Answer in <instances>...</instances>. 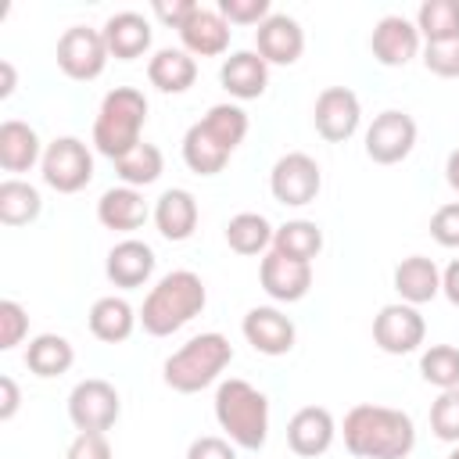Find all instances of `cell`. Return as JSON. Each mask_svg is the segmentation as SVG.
Listing matches in <instances>:
<instances>
[{
	"label": "cell",
	"mask_w": 459,
	"mask_h": 459,
	"mask_svg": "<svg viewBox=\"0 0 459 459\" xmlns=\"http://www.w3.org/2000/svg\"><path fill=\"white\" fill-rule=\"evenodd\" d=\"M25 333H29V312H25L18 301L4 298V301H0V348H4V351L18 348V344L25 341Z\"/></svg>",
	"instance_id": "38"
},
{
	"label": "cell",
	"mask_w": 459,
	"mask_h": 459,
	"mask_svg": "<svg viewBox=\"0 0 459 459\" xmlns=\"http://www.w3.org/2000/svg\"><path fill=\"white\" fill-rule=\"evenodd\" d=\"M430 430H434V437L459 445V387L441 391L434 398V405H430Z\"/></svg>",
	"instance_id": "37"
},
{
	"label": "cell",
	"mask_w": 459,
	"mask_h": 459,
	"mask_svg": "<svg viewBox=\"0 0 459 459\" xmlns=\"http://www.w3.org/2000/svg\"><path fill=\"white\" fill-rule=\"evenodd\" d=\"M362 122V104H359V93L348 90V86H326L319 97H316V108H312V126L316 133L326 140V143H344L355 136Z\"/></svg>",
	"instance_id": "12"
},
{
	"label": "cell",
	"mask_w": 459,
	"mask_h": 459,
	"mask_svg": "<svg viewBox=\"0 0 459 459\" xmlns=\"http://www.w3.org/2000/svg\"><path fill=\"white\" fill-rule=\"evenodd\" d=\"M230 362H233V344H230V337L208 330V333L190 337L179 351H172V355L165 359L161 380H165L172 391H179V394H197V391L212 387V384L222 377V369H226Z\"/></svg>",
	"instance_id": "5"
},
{
	"label": "cell",
	"mask_w": 459,
	"mask_h": 459,
	"mask_svg": "<svg viewBox=\"0 0 459 459\" xmlns=\"http://www.w3.org/2000/svg\"><path fill=\"white\" fill-rule=\"evenodd\" d=\"M14 65L11 61H0V100H7L11 93H14Z\"/></svg>",
	"instance_id": "47"
},
{
	"label": "cell",
	"mask_w": 459,
	"mask_h": 459,
	"mask_svg": "<svg viewBox=\"0 0 459 459\" xmlns=\"http://www.w3.org/2000/svg\"><path fill=\"white\" fill-rule=\"evenodd\" d=\"M240 330H244V341H247L255 351L273 355V359H276V355H287V351L294 348V337H298L290 316H283V312L273 308V305H255V308H247Z\"/></svg>",
	"instance_id": "15"
},
{
	"label": "cell",
	"mask_w": 459,
	"mask_h": 459,
	"mask_svg": "<svg viewBox=\"0 0 459 459\" xmlns=\"http://www.w3.org/2000/svg\"><path fill=\"white\" fill-rule=\"evenodd\" d=\"M147 215H151V208H147V201L136 186H111L97 201V222L104 230H115V233L140 230L147 222Z\"/></svg>",
	"instance_id": "21"
},
{
	"label": "cell",
	"mask_w": 459,
	"mask_h": 459,
	"mask_svg": "<svg viewBox=\"0 0 459 459\" xmlns=\"http://www.w3.org/2000/svg\"><path fill=\"white\" fill-rule=\"evenodd\" d=\"M445 179H448V186L459 194V147L448 154V161H445Z\"/></svg>",
	"instance_id": "48"
},
{
	"label": "cell",
	"mask_w": 459,
	"mask_h": 459,
	"mask_svg": "<svg viewBox=\"0 0 459 459\" xmlns=\"http://www.w3.org/2000/svg\"><path fill=\"white\" fill-rule=\"evenodd\" d=\"M43 212V197L32 183L11 176L0 183V222L4 226H29Z\"/></svg>",
	"instance_id": "29"
},
{
	"label": "cell",
	"mask_w": 459,
	"mask_h": 459,
	"mask_svg": "<svg viewBox=\"0 0 459 459\" xmlns=\"http://www.w3.org/2000/svg\"><path fill=\"white\" fill-rule=\"evenodd\" d=\"M420 377L437 391L459 387V348L455 344H430L420 355Z\"/></svg>",
	"instance_id": "36"
},
{
	"label": "cell",
	"mask_w": 459,
	"mask_h": 459,
	"mask_svg": "<svg viewBox=\"0 0 459 459\" xmlns=\"http://www.w3.org/2000/svg\"><path fill=\"white\" fill-rule=\"evenodd\" d=\"M448 459H459V445H455V448H452V452H448Z\"/></svg>",
	"instance_id": "49"
},
{
	"label": "cell",
	"mask_w": 459,
	"mask_h": 459,
	"mask_svg": "<svg viewBox=\"0 0 459 459\" xmlns=\"http://www.w3.org/2000/svg\"><path fill=\"white\" fill-rule=\"evenodd\" d=\"M118 416H122V398H118L115 384H108L100 377H86L72 387L68 420L75 423V430H108L118 423Z\"/></svg>",
	"instance_id": "9"
},
{
	"label": "cell",
	"mask_w": 459,
	"mask_h": 459,
	"mask_svg": "<svg viewBox=\"0 0 459 459\" xmlns=\"http://www.w3.org/2000/svg\"><path fill=\"white\" fill-rule=\"evenodd\" d=\"M273 251H280L287 258H298V262H312L323 251V230L308 219H290V222L276 226Z\"/></svg>",
	"instance_id": "31"
},
{
	"label": "cell",
	"mask_w": 459,
	"mask_h": 459,
	"mask_svg": "<svg viewBox=\"0 0 459 459\" xmlns=\"http://www.w3.org/2000/svg\"><path fill=\"white\" fill-rule=\"evenodd\" d=\"M108 43H104V32L100 29H90V25H72L61 32L57 39V68L75 79V82H90L104 72L108 65Z\"/></svg>",
	"instance_id": "8"
},
{
	"label": "cell",
	"mask_w": 459,
	"mask_h": 459,
	"mask_svg": "<svg viewBox=\"0 0 459 459\" xmlns=\"http://www.w3.org/2000/svg\"><path fill=\"white\" fill-rule=\"evenodd\" d=\"M104 43L108 54L118 61H136L140 54L151 50V22L140 11H118L104 22Z\"/></svg>",
	"instance_id": "23"
},
{
	"label": "cell",
	"mask_w": 459,
	"mask_h": 459,
	"mask_svg": "<svg viewBox=\"0 0 459 459\" xmlns=\"http://www.w3.org/2000/svg\"><path fill=\"white\" fill-rule=\"evenodd\" d=\"M136 323H140V312H133V305L126 298L108 294V298H97L90 305V333L97 341H104V344L129 341L133 330H136Z\"/></svg>",
	"instance_id": "27"
},
{
	"label": "cell",
	"mask_w": 459,
	"mask_h": 459,
	"mask_svg": "<svg viewBox=\"0 0 459 459\" xmlns=\"http://www.w3.org/2000/svg\"><path fill=\"white\" fill-rule=\"evenodd\" d=\"M416 29L427 43L459 39V0H423L416 11Z\"/></svg>",
	"instance_id": "35"
},
{
	"label": "cell",
	"mask_w": 459,
	"mask_h": 459,
	"mask_svg": "<svg viewBox=\"0 0 459 459\" xmlns=\"http://www.w3.org/2000/svg\"><path fill=\"white\" fill-rule=\"evenodd\" d=\"M197 7H201V4H194V0H154V18L165 22V25H172V29L179 32V25H183Z\"/></svg>",
	"instance_id": "44"
},
{
	"label": "cell",
	"mask_w": 459,
	"mask_h": 459,
	"mask_svg": "<svg viewBox=\"0 0 459 459\" xmlns=\"http://www.w3.org/2000/svg\"><path fill=\"white\" fill-rule=\"evenodd\" d=\"M183 161H186V169L197 172V176H215V172L226 169L230 151L219 147V143L201 129V122H194V126L183 133Z\"/></svg>",
	"instance_id": "33"
},
{
	"label": "cell",
	"mask_w": 459,
	"mask_h": 459,
	"mask_svg": "<svg viewBox=\"0 0 459 459\" xmlns=\"http://www.w3.org/2000/svg\"><path fill=\"white\" fill-rule=\"evenodd\" d=\"M423 47V36L416 29V22L402 18V14H384L377 25H373V36H369V50L380 65L387 68H402L409 65Z\"/></svg>",
	"instance_id": "14"
},
{
	"label": "cell",
	"mask_w": 459,
	"mask_h": 459,
	"mask_svg": "<svg viewBox=\"0 0 459 459\" xmlns=\"http://www.w3.org/2000/svg\"><path fill=\"white\" fill-rule=\"evenodd\" d=\"M219 14L230 25H262L273 14V7L269 0H219Z\"/></svg>",
	"instance_id": "40"
},
{
	"label": "cell",
	"mask_w": 459,
	"mask_h": 459,
	"mask_svg": "<svg viewBox=\"0 0 459 459\" xmlns=\"http://www.w3.org/2000/svg\"><path fill=\"white\" fill-rule=\"evenodd\" d=\"M273 233L276 230L258 212H237L226 222V244L237 255H262V251H269L273 247Z\"/></svg>",
	"instance_id": "30"
},
{
	"label": "cell",
	"mask_w": 459,
	"mask_h": 459,
	"mask_svg": "<svg viewBox=\"0 0 459 459\" xmlns=\"http://www.w3.org/2000/svg\"><path fill=\"white\" fill-rule=\"evenodd\" d=\"M258 283L273 301H283V305L301 301L312 290V262H298L269 247L258 265Z\"/></svg>",
	"instance_id": "13"
},
{
	"label": "cell",
	"mask_w": 459,
	"mask_h": 459,
	"mask_svg": "<svg viewBox=\"0 0 459 459\" xmlns=\"http://www.w3.org/2000/svg\"><path fill=\"white\" fill-rule=\"evenodd\" d=\"M154 265H158L154 247L143 244V240H136V237H126V240H118V244L108 251L104 273H108V280H111L115 287L133 290V287H143V283L154 276Z\"/></svg>",
	"instance_id": "19"
},
{
	"label": "cell",
	"mask_w": 459,
	"mask_h": 459,
	"mask_svg": "<svg viewBox=\"0 0 459 459\" xmlns=\"http://www.w3.org/2000/svg\"><path fill=\"white\" fill-rule=\"evenodd\" d=\"M430 237L441 247H459V201H448L430 215Z\"/></svg>",
	"instance_id": "42"
},
{
	"label": "cell",
	"mask_w": 459,
	"mask_h": 459,
	"mask_svg": "<svg viewBox=\"0 0 459 459\" xmlns=\"http://www.w3.org/2000/svg\"><path fill=\"white\" fill-rule=\"evenodd\" d=\"M219 82L230 97L237 100H255L265 93L269 86V65L258 57V50H237L222 61L219 68Z\"/></svg>",
	"instance_id": "20"
},
{
	"label": "cell",
	"mask_w": 459,
	"mask_h": 459,
	"mask_svg": "<svg viewBox=\"0 0 459 459\" xmlns=\"http://www.w3.org/2000/svg\"><path fill=\"white\" fill-rule=\"evenodd\" d=\"M43 183L57 194H79L93 179V154L79 136H57L47 143L39 161Z\"/></svg>",
	"instance_id": "6"
},
{
	"label": "cell",
	"mask_w": 459,
	"mask_h": 459,
	"mask_svg": "<svg viewBox=\"0 0 459 459\" xmlns=\"http://www.w3.org/2000/svg\"><path fill=\"white\" fill-rule=\"evenodd\" d=\"M230 22L219 14V7H197L179 25V43L190 57H219L230 50Z\"/></svg>",
	"instance_id": "18"
},
{
	"label": "cell",
	"mask_w": 459,
	"mask_h": 459,
	"mask_svg": "<svg viewBox=\"0 0 459 459\" xmlns=\"http://www.w3.org/2000/svg\"><path fill=\"white\" fill-rule=\"evenodd\" d=\"M423 65L427 72L441 79H459V39H441L423 47Z\"/></svg>",
	"instance_id": "39"
},
{
	"label": "cell",
	"mask_w": 459,
	"mask_h": 459,
	"mask_svg": "<svg viewBox=\"0 0 459 459\" xmlns=\"http://www.w3.org/2000/svg\"><path fill=\"white\" fill-rule=\"evenodd\" d=\"M204 305H208L204 280L197 273H190V269H172L143 298V305H140V326L151 337H169V333L183 330L194 316H201Z\"/></svg>",
	"instance_id": "2"
},
{
	"label": "cell",
	"mask_w": 459,
	"mask_h": 459,
	"mask_svg": "<svg viewBox=\"0 0 459 459\" xmlns=\"http://www.w3.org/2000/svg\"><path fill=\"white\" fill-rule=\"evenodd\" d=\"M65 459H115L104 430H79L65 452Z\"/></svg>",
	"instance_id": "41"
},
{
	"label": "cell",
	"mask_w": 459,
	"mask_h": 459,
	"mask_svg": "<svg viewBox=\"0 0 459 459\" xmlns=\"http://www.w3.org/2000/svg\"><path fill=\"white\" fill-rule=\"evenodd\" d=\"M197 197L183 186H172L165 190L158 201H154V226L165 240L179 244V240H190L194 230H197Z\"/></svg>",
	"instance_id": "22"
},
{
	"label": "cell",
	"mask_w": 459,
	"mask_h": 459,
	"mask_svg": "<svg viewBox=\"0 0 459 459\" xmlns=\"http://www.w3.org/2000/svg\"><path fill=\"white\" fill-rule=\"evenodd\" d=\"M423 337H427V323L416 305L391 301L373 316V344L387 355H409L423 344Z\"/></svg>",
	"instance_id": "11"
},
{
	"label": "cell",
	"mask_w": 459,
	"mask_h": 459,
	"mask_svg": "<svg viewBox=\"0 0 459 459\" xmlns=\"http://www.w3.org/2000/svg\"><path fill=\"white\" fill-rule=\"evenodd\" d=\"M18 405H22V391H18L14 377H0V420H4V423L14 420Z\"/></svg>",
	"instance_id": "45"
},
{
	"label": "cell",
	"mask_w": 459,
	"mask_h": 459,
	"mask_svg": "<svg viewBox=\"0 0 459 459\" xmlns=\"http://www.w3.org/2000/svg\"><path fill=\"white\" fill-rule=\"evenodd\" d=\"M72 362H75V348H72V341L61 337V333H39V337H32L29 348H25V366H29L36 377H43V380L68 373Z\"/></svg>",
	"instance_id": "28"
},
{
	"label": "cell",
	"mask_w": 459,
	"mask_h": 459,
	"mask_svg": "<svg viewBox=\"0 0 459 459\" xmlns=\"http://www.w3.org/2000/svg\"><path fill=\"white\" fill-rule=\"evenodd\" d=\"M394 290L405 305H427L441 294V269L427 255H409L394 265Z\"/></svg>",
	"instance_id": "24"
},
{
	"label": "cell",
	"mask_w": 459,
	"mask_h": 459,
	"mask_svg": "<svg viewBox=\"0 0 459 459\" xmlns=\"http://www.w3.org/2000/svg\"><path fill=\"white\" fill-rule=\"evenodd\" d=\"M143 122H147V97L136 90V86H115L104 93L100 108H97V118H93V147L118 161L126 158L140 140L143 133Z\"/></svg>",
	"instance_id": "4"
},
{
	"label": "cell",
	"mask_w": 459,
	"mask_h": 459,
	"mask_svg": "<svg viewBox=\"0 0 459 459\" xmlns=\"http://www.w3.org/2000/svg\"><path fill=\"white\" fill-rule=\"evenodd\" d=\"M215 420L237 448L258 452L269 437V398L255 384L230 377L215 387Z\"/></svg>",
	"instance_id": "3"
},
{
	"label": "cell",
	"mask_w": 459,
	"mask_h": 459,
	"mask_svg": "<svg viewBox=\"0 0 459 459\" xmlns=\"http://www.w3.org/2000/svg\"><path fill=\"white\" fill-rule=\"evenodd\" d=\"M333 437H337V423L323 405H305L287 420V445L301 459L323 455L333 445Z\"/></svg>",
	"instance_id": "16"
},
{
	"label": "cell",
	"mask_w": 459,
	"mask_h": 459,
	"mask_svg": "<svg viewBox=\"0 0 459 459\" xmlns=\"http://www.w3.org/2000/svg\"><path fill=\"white\" fill-rule=\"evenodd\" d=\"M201 129L233 154L247 136V111L240 104H212L201 118Z\"/></svg>",
	"instance_id": "32"
},
{
	"label": "cell",
	"mask_w": 459,
	"mask_h": 459,
	"mask_svg": "<svg viewBox=\"0 0 459 459\" xmlns=\"http://www.w3.org/2000/svg\"><path fill=\"white\" fill-rule=\"evenodd\" d=\"M147 79L161 93H186L197 79V57H190L183 47H161L147 61Z\"/></svg>",
	"instance_id": "26"
},
{
	"label": "cell",
	"mask_w": 459,
	"mask_h": 459,
	"mask_svg": "<svg viewBox=\"0 0 459 459\" xmlns=\"http://www.w3.org/2000/svg\"><path fill=\"white\" fill-rule=\"evenodd\" d=\"M319 186H323L319 161L312 154H305V151H290V154L276 158V165L269 172V190L287 208L312 204L319 197Z\"/></svg>",
	"instance_id": "7"
},
{
	"label": "cell",
	"mask_w": 459,
	"mask_h": 459,
	"mask_svg": "<svg viewBox=\"0 0 459 459\" xmlns=\"http://www.w3.org/2000/svg\"><path fill=\"white\" fill-rule=\"evenodd\" d=\"M416 147V118L409 111L387 108L366 129V158L377 165H398Z\"/></svg>",
	"instance_id": "10"
},
{
	"label": "cell",
	"mask_w": 459,
	"mask_h": 459,
	"mask_svg": "<svg viewBox=\"0 0 459 459\" xmlns=\"http://www.w3.org/2000/svg\"><path fill=\"white\" fill-rule=\"evenodd\" d=\"M115 172H118L122 186H136V190H143V186L158 183V176L165 172V154H161L154 143L143 140V143H136L126 158L115 161Z\"/></svg>",
	"instance_id": "34"
},
{
	"label": "cell",
	"mask_w": 459,
	"mask_h": 459,
	"mask_svg": "<svg viewBox=\"0 0 459 459\" xmlns=\"http://www.w3.org/2000/svg\"><path fill=\"white\" fill-rule=\"evenodd\" d=\"M186 459H237V445H233L230 437L204 434V437H194V441H190Z\"/></svg>",
	"instance_id": "43"
},
{
	"label": "cell",
	"mask_w": 459,
	"mask_h": 459,
	"mask_svg": "<svg viewBox=\"0 0 459 459\" xmlns=\"http://www.w3.org/2000/svg\"><path fill=\"white\" fill-rule=\"evenodd\" d=\"M441 294L459 308V258H452L448 269L441 273Z\"/></svg>",
	"instance_id": "46"
},
{
	"label": "cell",
	"mask_w": 459,
	"mask_h": 459,
	"mask_svg": "<svg viewBox=\"0 0 459 459\" xmlns=\"http://www.w3.org/2000/svg\"><path fill=\"white\" fill-rule=\"evenodd\" d=\"M255 50L265 65H294L305 50V29L290 14H269L255 29Z\"/></svg>",
	"instance_id": "17"
},
{
	"label": "cell",
	"mask_w": 459,
	"mask_h": 459,
	"mask_svg": "<svg viewBox=\"0 0 459 459\" xmlns=\"http://www.w3.org/2000/svg\"><path fill=\"white\" fill-rule=\"evenodd\" d=\"M43 143H39V133L29 126V122H18V118H7L0 126V169L4 172H29L36 161H43Z\"/></svg>",
	"instance_id": "25"
},
{
	"label": "cell",
	"mask_w": 459,
	"mask_h": 459,
	"mask_svg": "<svg viewBox=\"0 0 459 459\" xmlns=\"http://www.w3.org/2000/svg\"><path fill=\"white\" fill-rule=\"evenodd\" d=\"M344 448L355 459H405L416 445L412 416L391 405H351L344 416Z\"/></svg>",
	"instance_id": "1"
}]
</instances>
